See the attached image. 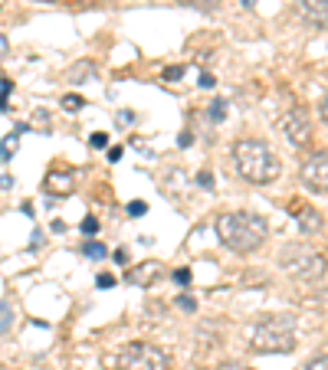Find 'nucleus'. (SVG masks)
I'll use <instances>...</instances> for the list:
<instances>
[{"label":"nucleus","mask_w":328,"mask_h":370,"mask_svg":"<svg viewBox=\"0 0 328 370\" xmlns=\"http://www.w3.org/2000/svg\"><path fill=\"white\" fill-rule=\"evenodd\" d=\"M217 240L227 246L230 252H256L269 236V223L260 213H246V210H233V213H220L217 223Z\"/></svg>","instance_id":"obj_1"},{"label":"nucleus","mask_w":328,"mask_h":370,"mask_svg":"<svg viewBox=\"0 0 328 370\" xmlns=\"http://www.w3.org/2000/svg\"><path fill=\"white\" fill-rule=\"evenodd\" d=\"M233 171L250 180V184H273L276 177L283 174V161L276 157V151L266 141H256V138H240L233 144Z\"/></svg>","instance_id":"obj_2"},{"label":"nucleus","mask_w":328,"mask_h":370,"mask_svg":"<svg viewBox=\"0 0 328 370\" xmlns=\"http://www.w3.org/2000/svg\"><path fill=\"white\" fill-rule=\"evenodd\" d=\"M253 350L260 354H289L295 348V318L292 315H269L256 321L250 334Z\"/></svg>","instance_id":"obj_3"},{"label":"nucleus","mask_w":328,"mask_h":370,"mask_svg":"<svg viewBox=\"0 0 328 370\" xmlns=\"http://www.w3.org/2000/svg\"><path fill=\"white\" fill-rule=\"evenodd\" d=\"M115 367L119 370H171V357H167V350L154 348L148 341H131V344H125L119 350Z\"/></svg>","instance_id":"obj_4"},{"label":"nucleus","mask_w":328,"mask_h":370,"mask_svg":"<svg viewBox=\"0 0 328 370\" xmlns=\"http://www.w3.org/2000/svg\"><path fill=\"white\" fill-rule=\"evenodd\" d=\"M279 262H283L285 272H292L302 282H318L325 275V256L312 252L308 246H283Z\"/></svg>","instance_id":"obj_5"},{"label":"nucleus","mask_w":328,"mask_h":370,"mask_svg":"<svg viewBox=\"0 0 328 370\" xmlns=\"http://www.w3.org/2000/svg\"><path fill=\"white\" fill-rule=\"evenodd\" d=\"M299 177H302V184L308 190H315V194H328V151H315L308 154L302 167H299Z\"/></svg>","instance_id":"obj_6"},{"label":"nucleus","mask_w":328,"mask_h":370,"mask_svg":"<svg viewBox=\"0 0 328 370\" xmlns=\"http://www.w3.org/2000/svg\"><path fill=\"white\" fill-rule=\"evenodd\" d=\"M283 134L285 141L295 144V148H306L312 141V118H308L306 109H289L283 118Z\"/></svg>","instance_id":"obj_7"},{"label":"nucleus","mask_w":328,"mask_h":370,"mask_svg":"<svg viewBox=\"0 0 328 370\" xmlns=\"http://www.w3.org/2000/svg\"><path fill=\"white\" fill-rule=\"evenodd\" d=\"M299 13L306 23H312L318 30H328V0H299Z\"/></svg>","instance_id":"obj_8"},{"label":"nucleus","mask_w":328,"mask_h":370,"mask_svg":"<svg viewBox=\"0 0 328 370\" xmlns=\"http://www.w3.org/2000/svg\"><path fill=\"white\" fill-rule=\"evenodd\" d=\"M73 187H76V174L66 171V167H53V171L46 174V190H50V194L66 196V194H73Z\"/></svg>","instance_id":"obj_9"},{"label":"nucleus","mask_w":328,"mask_h":370,"mask_svg":"<svg viewBox=\"0 0 328 370\" xmlns=\"http://www.w3.org/2000/svg\"><path fill=\"white\" fill-rule=\"evenodd\" d=\"M292 217H295V223H299V229L302 233H318L322 229V217H318V210H312V207H306V203H292Z\"/></svg>","instance_id":"obj_10"},{"label":"nucleus","mask_w":328,"mask_h":370,"mask_svg":"<svg viewBox=\"0 0 328 370\" xmlns=\"http://www.w3.org/2000/svg\"><path fill=\"white\" fill-rule=\"evenodd\" d=\"M158 275H161V265H158V262H142V265L128 269V275H125V279H128L131 285H151Z\"/></svg>","instance_id":"obj_11"},{"label":"nucleus","mask_w":328,"mask_h":370,"mask_svg":"<svg viewBox=\"0 0 328 370\" xmlns=\"http://www.w3.org/2000/svg\"><path fill=\"white\" fill-rule=\"evenodd\" d=\"M20 134H23V125H17L10 134H3V141H0V161H13V154L20 148Z\"/></svg>","instance_id":"obj_12"},{"label":"nucleus","mask_w":328,"mask_h":370,"mask_svg":"<svg viewBox=\"0 0 328 370\" xmlns=\"http://www.w3.org/2000/svg\"><path fill=\"white\" fill-rule=\"evenodd\" d=\"M92 76H96V65H92V63H76L73 69H69L66 82H76V86H79V82H86V79H92Z\"/></svg>","instance_id":"obj_13"},{"label":"nucleus","mask_w":328,"mask_h":370,"mask_svg":"<svg viewBox=\"0 0 328 370\" xmlns=\"http://www.w3.org/2000/svg\"><path fill=\"white\" fill-rule=\"evenodd\" d=\"M82 256H89V259H105V246L98 240H89V242H82Z\"/></svg>","instance_id":"obj_14"},{"label":"nucleus","mask_w":328,"mask_h":370,"mask_svg":"<svg viewBox=\"0 0 328 370\" xmlns=\"http://www.w3.org/2000/svg\"><path fill=\"white\" fill-rule=\"evenodd\" d=\"M207 118L210 121H223V118H227V102H223V98H214V102H210Z\"/></svg>","instance_id":"obj_15"},{"label":"nucleus","mask_w":328,"mask_h":370,"mask_svg":"<svg viewBox=\"0 0 328 370\" xmlns=\"http://www.w3.org/2000/svg\"><path fill=\"white\" fill-rule=\"evenodd\" d=\"M177 3H187V7H197V10H220V0H177Z\"/></svg>","instance_id":"obj_16"},{"label":"nucleus","mask_w":328,"mask_h":370,"mask_svg":"<svg viewBox=\"0 0 328 370\" xmlns=\"http://www.w3.org/2000/svg\"><path fill=\"white\" fill-rule=\"evenodd\" d=\"M89 148L105 151V148H109V134H105V131H92V134H89Z\"/></svg>","instance_id":"obj_17"},{"label":"nucleus","mask_w":328,"mask_h":370,"mask_svg":"<svg viewBox=\"0 0 328 370\" xmlns=\"http://www.w3.org/2000/svg\"><path fill=\"white\" fill-rule=\"evenodd\" d=\"M63 109H66V111H79V109H86V98L76 95V92H73V95H63Z\"/></svg>","instance_id":"obj_18"},{"label":"nucleus","mask_w":328,"mask_h":370,"mask_svg":"<svg viewBox=\"0 0 328 370\" xmlns=\"http://www.w3.org/2000/svg\"><path fill=\"white\" fill-rule=\"evenodd\" d=\"M161 76H164V82H177V79H184V65H167Z\"/></svg>","instance_id":"obj_19"},{"label":"nucleus","mask_w":328,"mask_h":370,"mask_svg":"<svg viewBox=\"0 0 328 370\" xmlns=\"http://www.w3.org/2000/svg\"><path fill=\"white\" fill-rule=\"evenodd\" d=\"M144 213H148V203H144V200H131L128 203V217H144Z\"/></svg>","instance_id":"obj_20"},{"label":"nucleus","mask_w":328,"mask_h":370,"mask_svg":"<svg viewBox=\"0 0 328 370\" xmlns=\"http://www.w3.org/2000/svg\"><path fill=\"white\" fill-rule=\"evenodd\" d=\"M191 279H194V272H191L187 265H184V269H174V282L177 285H184V288H187V285H191Z\"/></svg>","instance_id":"obj_21"},{"label":"nucleus","mask_w":328,"mask_h":370,"mask_svg":"<svg viewBox=\"0 0 328 370\" xmlns=\"http://www.w3.org/2000/svg\"><path fill=\"white\" fill-rule=\"evenodd\" d=\"M10 321H13V311H10L7 305H0V334H3V331L10 327Z\"/></svg>","instance_id":"obj_22"},{"label":"nucleus","mask_w":328,"mask_h":370,"mask_svg":"<svg viewBox=\"0 0 328 370\" xmlns=\"http://www.w3.org/2000/svg\"><path fill=\"white\" fill-rule=\"evenodd\" d=\"M177 308H181V311H197V302L191 295H177Z\"/></svg>","instance_id":"obj_23"},{"label":"nucleus","mask_w":328,"mask_h":370,"mask_svg":"<svg viewBox=\"0 0 328 370\" xmlns=\"http://www.w3.org/2000/svg\"><path fill=\"white\" fill-rule=\"evenodd\" d=\"M217 370H253V367L243 364V360H223V364H217Z\"/></svg>","instance_id":"obj_24"},{"label":"nucleus","mask_w":328,"mask_h":370,"mask_svg":"<svg viewBox=\"0 0 328 370\" xmlns=\"http://www.w3.org/2000/svg\"><path fill=\"white\" fill-rule=\"evenodd\" d=\"M82 233H86V236H96V233H98V219L96 217H86V219H82Z\"/></svg>","instance_id":"obj_25"},{"label":"nucleus","mask_w":328,"mask_h":370,"mask_svg":"<svg viewBox=\"0 0 328 370\" xmlns=\"http://www.w3.org/2000/svg\"><path fill=\"white\" fill-rule=\"evenodd\" d=\"M306 370H328V354H322V357H312Z\"/></svg>","instance_id":"obj_26"},{"label":"nucleus","mask_w":328,"mask_h":370,"mask_svg":"<svg viewBox=\"0 0 328 370\" xmlns=\"http://www.w3.org/2000/svg\"><path fill=\"white\" fill-rule=\"evenodd\" d=\"M197 184L204 187V190H210V187H214V174H210V171H200V174H197Z\"/></svg>","instance_id":"obj_27"},{"label":"nucleus","mask_w":328,"mask_h":370,"mask_svg":"<svg viewBox=\"0 0 328 370\" xmlns=\"http://www.w3.org/2000/svg\"><path fill=\"white\" fill-rule=\"evenodd\" d=\"M96 285H98V288H112V285H115V275H109V272H98Z\"/></svg>","instance_id":"obj_28"},{"label":"nucleus","mask_w":328,"mask_h":370,"mask_svg":"<svg viewBox=\"0 0 328 370\" xmlns=\"http://www.w3.org/2000/svg\"><path fill=\"white\" fill-rule=\"evenodd\" d=\"M197 86H200V88H214V86H217V79L210 76V72H204V76H200V82H197Z\"/></svg>","instance_id":"obj_29"},{"label":"nucleus","mask_w":328,"mask_h":370,"mask_svg":"<svg viewBox=\"0 0 328 370\" xmlns=\"http://www.w3.org/2000/svg\"><path fill=\"white\" fill-rule=\"evenodd\" d=\"M10 88H13V82H10V79H0V95L7 98V95H10Z\"/></svg>","instance_id":"obj_30"},{"label":"nucleus","mask_w":328,"mask_h":370,"mask_svg":"<svg viewBox=\"0 0 328 370\" xmlns=\"http://www.w3.org/2000/svg\"><path fill=\"white\" fill-rule=\"evenodd\" d=\"M177 144H181V148H191V144H194V138H191V131H184V134L177 138Z\"/></svg>","instance_id":"obj_31"},{"label":"nucleus","mask_w":328,"mask_h":370,"mask_svg":"<svg viewBox=\"0 0 328 370\" xmlns=\"http://www.w3.org/2000/svg\"><path fill=\"white\" fill-rule=\"evenodd\" d=\"M119 121H121V125H131V121H135V115H131V111H119Z\"/></svg>","instance_id":"obj_32"},{"label":"nucleus","mask_w":328,"mask_h":370,"mask_svg":"<svg viewBox=\"0 0 328 370\" xmlns=\"http://www.w3.org/2000/svg\"><path fill=\"white\" fill-rule=\"evenodd\" d=\"M109 161H121V148L115 144V148H109Z\"/></svg>","instance_id":"obj_33"},{"label":"nucleus","mask_w":328,"mask_h":370,"mask_svg":"<svg viewBox=\"0 0 328 370\" xmlns=\"http://www.w3.org/2000/svg\"><path fill=\"white\" fill-rule=\"evenodd\" d=\"M7 49H10V40H7V36H3V33H0V56L7 53Z\"/></svg>","instance_id":"obj_34"},{"label":"nucleus","mask_w":328,"mask_h":370,"mask_svg":"<svg viewBox=\"0 0 328 370\" xmlns=\"http://www.w3.org/2000/svg\"><path fill=\"white\" fill-rule=\"evenodd\" d=\"M0 111H10V105H7V98L0 95Z\"/></svg>","instance_id":"obj_35"},{"label":"nucleus","mask_w":328,"mask_h":370,"mask_svg":"<svg viewBox=\"0 0 328 370\" xmlns=\"http://www.w3.org/2000/svg\"><path fill=\"white\" fill-rule=\"evenodd\" d=\"M322 115H325V121H328V95H325V102H322Z\"/></svg>","instance_id":"obj_36"},{"label":"nucleus","mask_w":328,"mask_h":370,"mask_svg":"<svg viewBox=\"0 0 328 370\" xmlns=\"http://www.w3.org/2000/svg\"><path fill=\"white\" fill-rule=\"evenodd\" d=\"M243 7H253V0H243Z\"/></svg>","instance_id":"obj_37"},{"label":"nucleus","mask_w":328,"mask_h":370,"mask_svg":"<svg viewBox=\"0 0 328 370\" xmlns=\"http://www.w3.org/2000/svg\"><path fill=\"white\" fill-rule=\"evenodd\" d=\"M79 3H98V0H79Z\"/></svg>","instance_id":"obj_38"},{"label":"nucleus","mask_w":328,"mask_h":370,"mask_svg":"<svg viewBox=\"0 0 328 370\" xmlns=\"http://www.w3.org/2000/svg\"><path fill=\"white\" fill-rule=\"evenodd\" d=\"M46 3H50V0H46Z\"/></svg>","instance_id":"obj_39"}]
</instances>
